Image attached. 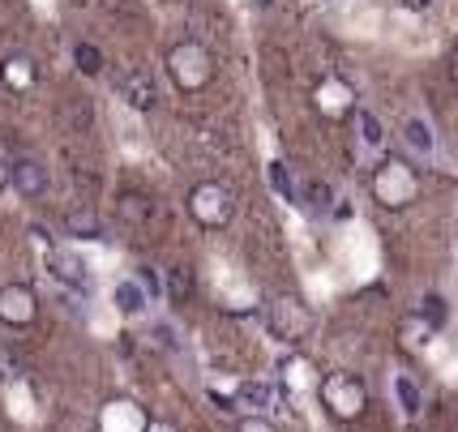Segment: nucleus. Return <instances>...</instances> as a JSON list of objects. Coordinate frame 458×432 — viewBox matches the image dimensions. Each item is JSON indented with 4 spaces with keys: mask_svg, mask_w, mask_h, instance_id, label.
I'll return each instance as SVG.
<instances>
[{
    "mask_svg": "<svg viewBox=\"0 0 458 432\" xmlns=\"http://www.w3.org/2000/svg\"><path fill=\"white\" fill-rule=\"evenodd\" d=\"M369 189H373V201L381 210H407L411 201L420 197V172L399 155H386L373 167L369 176Z\"/></svg>",
    "mask_w": 458,
    "mask_h": 432,
    "instance_id": "obj_1",
    "label": "nucleus"
},
{
    "mask_svg": "<svg viewBox=\"0 0 458 432\" xmlns=\"http://www.w3.org/2000/svg\"><path fill=\"white\" fill-rule=\"evenodd\" d=\"M167 73L176 81V90L184 95H198L206 90L210 81H215V56H210V47L198 39H180L167 47Z\"/></svg>",
    "mask_w": 458,
    "mask_h": 432,
    "instance_id": "obj_2",
    "label": "nucleus"
},
{
    "mask_svg": "<svg viewBox=\"0 0 458 432\" xmlns=\"http://www.w3.org/2000/svg\"><path fill=\"white\" fill-rule=\"evenodd\" d=\"M189 215L206 232H223L236 218V197L223 180H201V184L189 189Z\"/></svg>",
    "mask_w": 458,
    "mask_h": 432,
    "instance_id": "obj_3",
    "label": "nucleus"
},
{
    "mask_svg": "<svg viewBox=\"0 0 458 432\" xmlns=\"http://www.w3.org/2000/svg\"><path fill=\"white\" fill-rule=\"evenodd\" d=\"M321 407L339 424H356L364 407H369V385L356 373H330L321 381Z\"/></svg>",
    "mask_w": 458,
    "mask_h": 432,
    "instance_id": "obj_4",
    "label": "nucleus"
},
{
    "mask_svg": "<svg viewBox=\"0 0 458 432\" xmlns=\"http://www.w3.org/2000/svg\"><path fill=\"white\" fill-rule=\"evenodd\" d=\"M266 330L279 343H304L313 330V313L296 295H270L266 300Z\"/></svg>",
    "mask_w": 458,
    "mask_h": 432,
    "instance_id": "obj_5",
    "label": "nucleus"
},
{
    "mask_svg": "<svg viewBox=\"0 0 458 432\" xmlns=\"http://www.w3.org/2000/svg\"><path fill=\"white\" fill-rule=\"evenodd\" d=\"M39 321V295L30 283H4L0 287V326L9 330H30Z\"/></svg>",
    "mask_w": 458,
    "mask_h": 432,
    "instance_id": "obj_6",
    "label": "nucleus"
},
{
    "mask_svg": "<svg viewBox=\"0 0 458 432\" xmlns=\"http://www.w3.org/2000/svg\"><path fill=\"white\" fill-rule=\"evenodd\" d=\"M313 103H318V112L321 116H330V120H347V116H356V90L347 86L343 78H318V86H313Z\"/></svg>",
    "mask_w": 458,
    "mask_h": 432,
    "instance_id": "obj_7",
    "label": "nucleus"
},
{
    "mask_svg": "<svg viewBox=\"0 0 458 432\" xmlns=\"http://www.w3.org/2000/svg\"><path fill=\"white\" fill-rule=\"evenodd\" d=\"M9 184H13V193H21L26 201H35V197L47 193V184H52V172H47V163L39 158H13L9 163Z\"/></svg>",
    "mask_w": 458,
    "mask_h": 432,
    "instance_id": "obj_8",
    "label": "nucleus"
},
{
    "mask_svg": "<svg viewBox=\"0 0 458 432\" xmlns=\"http://www.w3.org/2000/svg\"><path fill=\"white\" fill-rule=\"evenodd\" d=\"M0 86H4L9 95H30V90L39 86V64H35V56L9 52V56L0 60Z\"/></svg>",
    "mask_w": 458,
    "mask_h": 432,
    "instance_id": "obj_9",
    "label": "nucleus"
},
{
    "mask_svg": "<svg viewBox=\"0 0 458 432\" xmlns=\"http://www.w3.org/2000/svg\"><path fill=\"white\" fill-rule=\"evenodd\" d=\"M116 90L133 112H150V107L159 103V90H155V81H150L146 69H124V73L116 78Z\"/></svg>",
    "mask_w": 458,
    "mask_h": 432,
    "instance_id": "obj_10",
    "label": "nucleus"
},
{
    "mask_svg": "<svg viewBox=\"0 0 458 432\" xmlns=\"http://www.w3.org/2000/svg\"><path fill=\"white\" fill-rule=\"evenodd\" d=\"M43 266H47L52 278L64 283V287H86V283H90V266H86L78 253H69V249H47Z\"/></svg>",
    "mask_w": 458,
    "mask_h": 432,
    "instance_id": "obj_11",
    "label": "nucleus"
},
{
    "mask_svg": "<svg viewBox=\"0 0 458 432\" xmlns=\"http://www.w3.org/2000/svg\"><path fill=\"white\" fill-rule=\"evenodd\" d=\"M146 415H141V407H133V402H112L107 411H103V432H146Z\"/></svg>",
    "mask_w": 458,
    "mask_h": 432,
    "instance_id": "obj_12",
    "label": "nucleus"
},
{
    "mask_svg": "<svg viewBox=\"0 0 458 432\" xmlns=\"http://www.w3.org/2000/svg\"><path fill=\"white\" fill-rule=\"evenodd\" d=\"M150 215H155V201L146 193H120L116 197V218L124 227H146Z\"/></svg>",
    "mask_w": 458,
    "mask_h": 432,
    "instance_id": "obj_13",
    "label": "nucleus"
},
{
    "mask_svg": "<svg viewBox=\"0 0 458 432\" xmlns=\"http://www.w3.org/2000/svg\"><path fill=\"white\" fill-rule=\"evenodd\" d=\"M433 326L424 321L420 313H411L407 321H403V330H399V347L403 352H411V355H420V352H428V343H433Z\"/></svg>",
    "mask_w": 458,
    "mask_h": 432,
    "instance_id": "obj_14",
    "label": "nucleus"
},
{
    "mask_svg": "<svg viewBox=\"0 0 458 432\" xmlns=\"http://www.w3.org/2000/svg\"><path fill=\"white\" fill-rule=\"evenodd\" d=\"M112 300H116V309H120L124 317L146 313V304H150V295L141 292V283H138V278H120V283H116V292H112Z\"/></svg>",
    "mask_w": 458,
    "mask_h": 432,
    "instance_id": "obj_15",
    "label": "nucleus"
},
{
    "mask_svg": "<svg viewBox=\"0 0 458 432\" xmlns=\"http://www.w3.org/2000/svg\"><path fill=\"white\" fill-rule=\"evenodd\" d=\"M403 141H407V150H416V155H433V146H437V138H433V124L424 116H407L403 120Z\"/></svg>",
    "mask_w": 458,
    "mask_h": 432,
    "instance_id": "obj_16",
    "label": "nucleus"
},
{
    "mask_svg": "<svg viewBox=\"0 0 458 432\" xmlns=\"http://www.w3.org/2000/svg\"><path fill=\"white\" fill-rule=\"evenodd\" d=\"M64 232H69V236H78V240H99L103 223H99V215H95L90 206H78V210H69V215H64Z\"/></svg>",
    "mask_w": 458,
    "mask_h": 432,
    "instance_id": "obj_17",
    "label": "nucleus"
},
{
    "mask_svg": "<svg viewBox=\"0 0 458 432\" xmlns=\"http://www.w3.org/2000/svg\"><path fill=\"white\" fill-rule=\"evenodd\" d=\"M356 141L364 150H381L386 146V124L369 107H356Z\"/></svg>",
    "mask_w": 458,
    "mask_h": 432,
    "instance_id": "obj_18",
    "label": "nucleus"
},
{
    "mask_svg": "<svg viewBox=\"0 0 458 432\" xmlns=\"http://www.w3.org/2000/svg\"><path fill=\"white\" fill-rule=\"evenodd\" d=\"M163 295H167L172 304H189V300H193V270H189V266H172V270L163 275Z\"/></svg>",
    "mask_w": 458,
    "mask_h": 432,
    "instance_id": "obj_19",
    "label": "nucleus"
},
{
    "mask_svg": "<svg viewBox=\"0 0 458 432\" xmlns=\"http://www.w3.org/2000/svg\"><path fill=\"white\" fill-rule=\"evenodd\" d=\"M394 402H399V411L407 415V419H416V415L424 411V394H420V385L407 373L394 377Z\"/></svg>",
    "mask_w": 458,
    "mask_h": 432,
    "instance_id": "obj_20",
    "label": "nucleus"
},
{
    "mask_svg": "<svg viewBox=\"0 0 458 432\" xmlns=\"http://www.w3.org/2000/svg\"><path fill=\"white\" fill-rule=\"evenodd\" d=\"M296 206L313 210V215H326V210L335 206V189H330L326 180H309V184L300 189V201H296Z\"/></svg>",
    "mask_w": 458,
    "mask_h": 432,
    "instance_id": "obj_21",
    "label": "nucleus"
},
{
    "mask_svg": "<svg viewBox=\"0 0 458 432\" xmlns=\"http://www.w3.org/2000/svg\"><path fill=\"white\" fill-rule=\"evenodd\" d=\"M270 402H275V385H270V381H244L236 390V407L261 411V407H270Z\"/></svg>",
    "mask_w": 458,
    "mask_h": 432,
    "instance_id": "obj_22",
    "label": "nucleus"
},
{
    "mask_svg": "<svg viewBox=\"0 0 458 432\" xmlns=\"http://www.w3.org/2000/svg\"><path fill=\"white\" fill-rule=\"evenodd\" d=\"M266 180H270V189L279 193V201H292V206L300 201L296 184H292V172H287V163H283V158H275V163L266 167Z\"/></svg>",
    "mask_w": 458,
    "mask_h": 432,
    "instance_id": "obj_23",
    "label": "nucleus"
},
{
    "mask_svg": "<svg viewBox=\"0 0 458 432\" xmlns=\"http://www.w3.org/2000/svg\"><path fill=\"white\" fill-rule=\"evenodd\" d=\"M416 313L424 317V321H428L433 330H441V326L450 321V300H445L441 292H428L424 300H420V309H416Z\"/></svg>",
    "mask_w": 458,
    "mask_h": 432,
    "instance_id": "obj_24",
    "label": "nucleus"
},
{
    "mask_svg": "<svg viewBox=\"0 0 458 432\" xmlns=\"http://www.w3.org/2000/svg\"><path fill=\"white\" fill-rule=\"evenodd\" d=\"M73 64H78V73H86V78H99L103 73V52L95 47V43H78V47H73Z\"/></svg>",
    "mask_w": 458,
    "mask_h": 432,
    "instance_id": "obj_25",
    "label": "nucleus"
},
{
    "mask_svg": "<svg viewBox=\"0 0 458 432\" xmlns=\"http://www.w3.org/2000/svg\"><path fill=\"white\" fill-rule=\"evenodd\" d=\"M133 278L141 283V292L150 295V300H159V295H163V278L155 275V266H138V275H133Z\"/></svg>",
    "mask_w": 458,
    "mask_h": 432,
    "instance_id": "obj_26",
    "label": "nucleus"
},
{
    "mask_svg": "<svg viewBox=\"0 0 458 432\" xmlns=\"http://www.w3.org/2000/svg\"><path fill=\"white\" fill-rule=\"evenodd\" d=\"M236 432H275V424H270L266 415H244L236 424Z\"/></svg>",
    "mask_w": 458,
    "mask_h": 432,
    "instance_id": "obj_27",
    "label": "nucleus"
},
{
    "mask_svg": "<svg viewBox=\"0 0 458 432\" xmlns=\"http://www.w3.org/2000/svg\"><path fill=\"white\" fill-rule=\"evenodd\" d=\"M445 69H450V81L458 86V43L450 47V56H445Z\"/></svg>",
    "mask_w": 458,
    "mask_h": 432,
    "instance_id": "obj_28",
    "label": "nucleus"
},
{
    "mask_svg": "<svg viewBox=\"0 0 458 432\" xmlns=\"http://www.w3.org/2000/svg\"><path fill=\"white\" fill-rule=\"evenodd\" d=\"M399 4H403V9H411V13H424L433 0H399Z\"/></svg>",
    "mask_w": 458,
    "mask_h": 432,
    "instance_id": "obj_29",
    "label": "nucleus"
},
{
    "mask_svg": "<svg viewBox=\"0 0 458 432\" xmlns=\"http://www.w3.org/2000/svg\"><path fill=\"white\" fill-rule=\"evenodd\" d=\"M4 189H9V163L0 158V193H4Z\"/></svg>",
    "mask_w": 458,
    "mask_h": 432,
    "instance_id": "obj_30",
    "label": "nucleus"
},
{
    "mask_svg": "<svg viewBox=\"0 0 458 432\" xmlns=\"http://www.w3.org/2000/svg\"><path fill=\"white\" fill-rule=\"evenodd\" d=\"M146 432H176V428H172V424H155V419H150V424H146Z\"/></svg>",
    "mask_w": 458,
    "mask_h": 432,
    "instance_id": "obj_31",
    "label": "nucleus"
},
{
    "mask_svg": "<svg viewBox=\"0 0 458 432\" xmlns=\"http://www.w3.org/2000/svg\"><path fill=\"white\" fill-rule=\"evenodd\" d=\"M253 4H258V9H266V4H275V0H253Z\"/></svg>",
    "mask_w": 458,
    "mask_h": 432,
    "instance_id": "obj_32",
    "label": "nucleus"
}]
</instances>
